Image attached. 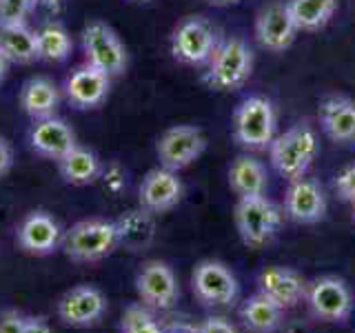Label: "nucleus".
Instances as JSON below:
<instances>
[{
  "mask_svg": "<svg viewBox=\"0 0 355 333\" xmlns=\"http://www.w3.org/2000/svg\"><path fill=\"white\" fill-rule=\"evenodd\" d=\"M320 151V138L309 120H300L282 133H277L269 147V160L275 173L286 182L304 178L315 162Z\"/></svg>",
  "mask_w": 355,
  "mask_h": 333,
  "instance_id": "1",
  "label": "nucleus"
},
{
  "mask_svg": "<svg viewBox=\"0 0 355 333\" xmlns=\"http://www.w3.org/2000/svg\"><path fill=\"white\" fill-rule=\"evenodd\" d=\"M255 69V53L251 44L240 36H225L216 53L205 65L202 83L214 92L231 94L249 83Z\"/></svg>",
  "mask_w": 355,
  "mask_h": 333,
  "instance_id": "2",
  "label": "nucleus"
},
{
  "mask_svg": "<svg viewBox=\"0 0 355 333\" xmlns=\"http://www.w3.org/2000/svg\"><path fill=\"white\" fill-rule=\"evenodd\" d=\"M233 138L247 151H269L277 136V109L271 98L253 94L233 109Z\"/></svg>",
  "mask_w": 355,
  "mask_h": 333,
  "instance_id": "3",
  "label": "nucleus"
},
{
  "mask_svg": "<svg viewBox=\"0 0 355 333\" xmlns=\"http://www.w3.org/2000/svg\"><path fill=\"white\" fill-rule=\"evenodd\" d=\"M120 249L118 225L107 218H87L78 220L64 231L62 253L71 262H100L114 255Z\"/></svg>",
  "mask_w": 355,
  "mask_h": 333,
  "instance_id": "4",
  "label": "nucleus"
},
{
  "mask_svg": "<svg viewBox=\"0 0 355 333\" xmlns=\"http://www.w3.org/2000/svg\"><path fill=\"white\" fill-rule=\"evenodd\" d=\"M233 218H236L240 240L249 249H260L277 236V231L282 227L284 211L269 196L262 194L238 198L236 209H233Z\"/></svg>",
  "mask_w": 355,
  "mask_h": 333,
  "instance_id": "5",
  "label": "nucleus"
},
{
  "mask_svg": "<svg viewBox=\"0 0 355 333\" xmlns=\"http://www.w3.org/2000/svg\"><path fill=\"white\" fill-rule=\"evenodd\" d=\"M222 31L205 16H184L171 31L169 49L175 62L187 67H205L216 53Z\"/></svg>",
  "mask_w": 355,
  "mask_h": 333,
  "instance_id": "6",
  "label": "nucleus"
},
{
  "mask_svg": "<svg viewBox=\"0 0 355 333\" xmlns=\"http://www.w3.org/2000/svg\"><path fill=\"white\" fill-rule=\"evenodd\" d=\"M83 53L85 62L105 71L111 78H118L129 67V51L118 33L103 20H92L83 29Z\"/></svg>",
  "mask_w": 355,
  "mask_h": 333,
  "instance_id": "7",
  "label": "nucleus"
},
{
  "mask_svg": "<svg viewBox=\"0 0 355 333\" xmlns=\"http://www.w3.org/2000/svg\"><path fill=\"white\" fill-rule=\"evenodd\" d=\"M207 133L196 125H173L160 133L155 142V158L160 166L180 173L207 151Z\"/></svg>",
  "mask_w": 355,
  "mask_h": 333,
  "instance_id": "8",
  "label": "nucleus"
},
{
  "mask_svg": "<svg viewBox=\"0 0 355 333\" xmlns=\"http://www.w3.org/2000/svg\"><path fill=\"white\" fill-rule=\"evenodd\" d=\"M304 300L313 318L331 325H342L353 314V293L338 275H320L309 282Z\"/></svg>",
  "mask_w": 355,
  "mask_h": 333,
  "instance_id": "9",
  "label": "nucleus"
},
{
  "mask_svg": "<svg viewBox=\"0 0 355 333\" xmlns=\"http://www.w3.org/2000/svg\"><path fill=\"white\" fill-rule=\"evenodd\" d=\"M193 296L205 307H231L238 300L240 284L238 278L225 262L220 260H202L196 264L191 273Z\"/></svg>",
  "mask_w": 355,
  "mask_h": 333,
  "instance_id": "10",
  "label": "nucleus"
},
{
  "mask_svg": "<svg viewBox=\"0 0 355 333\" xmlns=\"http://www.w3.org/2000/svg\"><path fill=\"white\" fill-rule=\"evenodd\" d=\"M107 296L94 284H78L64 291L58 300V320L71 329L98 327L107 316Z\"/></svg>",
  "mask_w": 355,
  "mask_h": 333,
  "instance_id": "11",
  "label": "nucleus"
},
{
  "mask_svg": "<svg viewBox=\"0 0 355 333\" xmlns=\"http://www.w3.org/2000/svg\"><path fill=\"white\" fill-rule=\"evenodd\" d=\"M64 229L49 211L33 209L18 222L16 227V244L20 251H25L36 258H47L62 249Z\"/></svg>",
  "mask_w": 355,
  "mask_h": 333,
  "instance_id": "12",
  "label": "nucleus"
},
{
  "mask_svg": "<svg viewBox=\"0 0 355 333\" xmlns=\"http://www.w3.org/2000/svg\"><path fill=\"white\" fill-rule=\"evenodd\" d=\"M136 291L144 307L169 311L178 305L180 287L173 269L162 260H147L136 275Z\"/></svg>",
  "mask_w": 355,
  "mask_h": 333,
  "instance_id": "13",
  "label": "nucleus"
},
{
  "mask_svg": "<svg viewBox=\"0 0 355 333\" xmlns=\"http://www.w3.org/2000/svg\"><path fill=\"white\" fill-rule=\"evenodd\" d=\"M282 211L297 225H318L329 214V198L315 178L304 176L288 182Z\"/></svg>",
  "mask_w": 355,
  "mask_h": 333,
  "instance_id": "14",
  "label": "nucleus"
},
{
  "mask_svg": "<svg viewBox=\"0 0 355 333\" xmlns=\"http://www.w3.org/2000/svg\"><path fill=\"white\" fill-rule=\"evenodd\" d=\"M184 191V182L178 171L158 164L144 173L138 189V205L153 216H162L182 203Z\"/></svg>",
  "mask_w": 355,
  "mask_h": 333,
  "instance_id": "15",
  "label": "nucleus"
},
{
  "mask_svg": "<svg viewBox=\"0 0 355 333\" xmlns=\"http://www.w3.org/2000/svg\"><path fill=\"white\" fill-rule=\"evenodd\" d=\"M253 33L262 49L271 53H284L286 49L293 47L300 31L291 14H288L286 3H269L255 16Z\"/></svg>",
  "mask_w": 355,
  "mask_h": 333,
  "instance_id": "16",
  "label": "nucleus"
},
{
  "mask_svg": "<svg viewBox=\"0 0 355 333\" xmlns=\"http://www.w3.org/2000/svg\"><path fill=\"white\" fill-rule=\"evenodd\" d=\"M111 80H114V78L107 76L105 71L83 62L64 78L62 96L73 109H80V111L96 109L109 98Z\"/></svg>",
  "mask_w": 355,
  "mask_h": 333,
  "instance_id": "17",
  "label": "nucleus"
},
{
  "mask_svg": "<svg viewBox=\"0 0 355 333\" xmlns=\"http://www.w3.org/2000/svg\"><path fill=\"white\" fill-rule=\"evenodd\" d=\"M27 140H29L31 151L36 153L38 158L51 160V162H58L62 155H67L78 144V136L73 127L60 116L33 120L27 133Z\"/></svg>",
  "mask_w": 355,
  "mask_h": 333,
  "instance_id": "18",
  "label": "nucleus"
},
{
  "mask_svg": "<svg viewBox=\"0 0 355 333\" xmlns=\"http://www.w3.org/2000/svg\"><path fill=\"white\" fill-rule=\"evenodd\" d=\"M306 287L309 282L302 278V273H297L291 266L282 264H271L266 269L260 271L258 275V291L266 296L277 307L293 309L306 298Z\"/></svg>",
  "mask_w": 355,
  "mask_h": 333,
  "instance_id": "19",
  "label": "nucleus"
},
{
  "mask_svg": "<svg viewBox=\"0 0 355 333\" xmlns=\"http://www.w3.org/2000/svg\"><path fill=\"white\" fill-rule=\"evenodd\" d=\"M318 125L331 142H355V98L344 94L322 98L318 107Z\"/></svg>",
  "mask_w": 355,
  "mask_h": 333,
  "instance_id": "20",
  "label": "nucleus"
},
{
  "mask_svg": "<svg viewBox=\"0 0 355 333\" xmlns=\"http://www.w3.org/2000/svg\"><path fill=\"white\" fill-rule=\"evenodd\" d=\"M62 98H64L62 89L51 78L33 76L20 87L18 105L31 120H42V118L58 116Z\"/></svg>",
  "mask_w": 355,
  "mask_h": 333,
  "instance_id": "21",
  "label": "nucleus"
},
{
  "mask_svg": "<svg viewBox=\"0 0 355 333\" xmlns=\"http://www.w3.org/2000/svg\"><path fill=\"white\" fill-rule=\"evenodd\" d=\"M55 164H58V173L62 178V182L71 187H87L98 182L105 166L103 160L98 158V153L80 142L67 155H62Z\"/></svg>",
  "mask_w": 355,
  "mask_h": 333,
  "instance_id": "22",
  "label": "nucleus"
},
{
  "mask_svg": "<svg viewBox=\"0 0 355 333\" xmlns=\"http://www.w3.org/2000/svg\"><path fill=\"white\" fill-rule=\"evenodd\" d=\"M116 225H118L120 249L144 251L151 247V242L155 238V216L149 214L147 209H142L138 205L136 209L125 211V214L116 218Z\"/></svg>",
  "mask_w": 355,
  "mask_h": 333,
  "instance_id": "23",
  "label": "nucleus"
},
{
  "mask_svg": "<svg viewBox=\"0 0 355 333\" xmlns=\"http://www.w3.org/2000/svg\"><path fill=\"white\" fill-rule=\"evenodd\" d=\"M229 187L238 198L262 196L269 189V171L253 155H238L229 166Z\"/></svg>",
  "mask_w": 355,
  "mask_h": 333,
  "instance_id": "24",
  "label": "nucleus"
},
{
  "mask_svg": "<svg viewBox=\"0 0 355 333\" xmlns=\"http://www.w3.org/2000/svg\"><path fill=\"white\" fill-rule=\"evenodd\" d=\"M240 320L249 333H275L284 327V309L258 291L242 302Z\"/></svg>",
  "mask_w": 355,
  "mask_h": 333,
  "instance_id": "25",
  "label": "nucleus"
},
{
  "mask_svg": "<svg viewBox=\"0 0 355 333\" xmlns=\"http://www.w3.org/2000/svg\"><path fill=\"white\" fill-rule=\"evenodd\" d=\"M0 49L7 53L11 65H31L38 60L36 29L29 22L18 25H0Z\"/></svg>",
  "mask_w": 355,
  "mask_h": 333,
  "instance_id": "26",
  "label": "nucleus"
},
{
  "mask_svg": "<svg viewBox=\"0 0 355 333\" xmlns=\"http://www.w3.org/2000/svg\"><path fill=\"white\" fill-rule=\"evenodd\" d=\"M38 60L44 62H64L73 51L71 33L60 20H47L36 29Z\"/></svg>",
  "mask_w": 355,
  "mask_h": 333,
  "instance_id": "27",
  "label": "nucleus"
},
{
  "mask_svg": "<svg viewBox=\"0 0 355 333\" xmlns=\"http://www.w3.org/2000/svg\"><path fill=\"white\" fill-rule=\"evenodd\" d=\"M297 31H320L333 20L338 11V0H286Z\"/></svg>",
  "mask_w": 355,
  "mask_h": 333,
  "instance_id": "28",
  "label": "nucleus"
},
{
  "mask_svg": "<svg viewBox=\"0 0 355 333\" xmlns=\"http://www.w3.org/2000/svg\"><path fill=\"white\" fill-rule=\"evenodd\" d=\"M122 333H164V329L153 318L151 309L144 305H131L125 309L120 320Z\"/></svg>",
  "mask_w": 355,
  "mask_h": 333,
  "instance_id": "29",
  "label": "nucleus"
},
{
  "mask_svg": "<svg viewBox=\"0 0 355 333\" xmlns=\"http://www.w3.org/2000/svg\"><path fill=\"white\" fill-rule=\"evenodd\" d=\"M40 0H0V25L27 22Z\"/></svg>",
  "mask_w": 355,
  "mask_h": 333,
  "instance_id": "30",
  "label": "nucleus"
},
{
  "mask_svg": "<svg viewBox=\"0 0 355 333\" xmlns=\"http://www.w3.org/2000/svg\"><path fill=\"white\" fill-rule=\"evenodd\" d=\"M100 180H103L109 194H122L127 189V169L118 160H111L109 164L103 166Z\"/></svg>",
  "mask_w": 355,
  "mask_h": 333,
  "instance_id": "31",
  "label": "nucleus"
},
{
  "mask_svg": "<svg viewBox=\"0 0 355 333\" xmlns=\"http://www.w3.org/2000/svg\"><path fill=\"white\" fill-rule=\"evenodd\" d=\"M333 189H336L338 198L344 200V203H351V200L355 198V162L344 166V169L336 176Z\"/></svg>",
  "mask_w": 355,
  "mask_h": 333,
  "instance_id": "32",
  "label": "nucleus"
},
{
  "mask_svg": "<svg viewBox=\"0 0 355 333\" xmlns=\"http://www.w3.org/2000/svg\"><path fill=\"white\" fill-rule=\"evenodd\" d=\"M27 318L29 316L20 309H3L0 311V333H20Z\"/></svg>",
  "mask_w": 355,
  "mask_h": 333,
  "instance_id": "33",
  "label": "nucleus"
},
{
  "mask_svg": "<svg viewBox=\"0 0 355 333\" xmlns=\"http://www.w3.org/2000/svg\"><path fill=\"white\" fill-rule=\"evenodd\" d=\"M193 333H240V331L233 327L229 320L218 318V316H211V318H207L202 322V325H198L193 329Z\"/></svg>",
  "mask_w": 355,
  "mask_h": 333,
  "instance_id": "34",
  "label": "nucleus"
},
{
  "mask_svg": "<svg viewBox=\"0 0 355 333\" xmlns=\"http://www.w3.org/2000/svg\"><path fill=\"white\" fill-rule=\"evenodd\" d=\"M14 169V147H11V142L0 136V180Z\"/></svg>",
  "mask_w": 355,
  "mask_h": 333,
  "instance_id": "35",
  "label": "nucleus"
},
{
  "mask_svg": "<svg viewBox=\"0 0 355 333\" xmlns=\"http://www.w3.org/2000/svg\"><path fill=\"white\" fill-rule=\"evenodd\" d=\"M20 333H51V325L42 316H29Z\"/></svg>",
  "mask_w": 355,
  "mask_h": 333,
  "instance_id": "36",
  "label": "nucleus"
},
{
  "mask_svg": "<svg viewBox=\"0 0 355 333\" xmlns=\"http://www.w3.org/2000/svg\"><path fill=\"white\" fill-rule=\"evenodd\" d=\"M9 67H11V62H9V58H7V53L0 49V85L5 83V78H7V74H9Z\"/></svg>",
  "mask_w": 355,
  "mask_h": 333,
  "instance_id": "37",
  "label": "nucleus"
},
{
  "mask_svg": "<svg viewBox=\"0 0 355 333\" xmlns=\"http://www.w3.org/2000/svg\"><path fill=\"white\" fill-rule=\"evenodd\" d=\"M284 333H311V331L306 329V325H302V322H293V325L284 327Z\"/></svg>",
  "mask_w": 355,
  "mask_h": 333,
  "instance_id": "38",
  "label": "nucleus"
},
{
  "mask_svg": "<svg viewBox=\"0 0 355 333\" xmlns=\"http://www.w3.org/2000/svg\"><path fill=\"white\" fill-rule=\"evenodd\" d=\"M207 3L214 7H231V5H238L240 0H207Z\"/></svg>",
  "mask_w": 355,
  "mask_h": 333,
  "instance_id": "39",
  "label": "nucleus"
},
{
  "mask_svg": "<svg viewBox=\"0 0 355 333\" xmlns=\"http://www.w3.org/2000/svg\"><path fill=\"white\" fill-rule=\"evenodd\" d=\"M127 3H131V5H149V3H153V0H127Z\"/></svg>",
  "mask_w": 355,
  "mask_h": 333,
  "instance_id": "40",
  "label": "nucleus"
},
{
  "mask_svg": "<svg viewBox=\"0 0 355 333\" xmlns=\"http://www.w3.org/2000/svg\"><path fill=\"white\" fill-rule=\"evenodd\" d=\"M351 207H353V220H355V198L351 200Z\"/></svg>",
  "mask_w": 355,
  "mask_h": 333,
  "instance_id": "41",
  "label": "nucleus"
}]
</instances>
